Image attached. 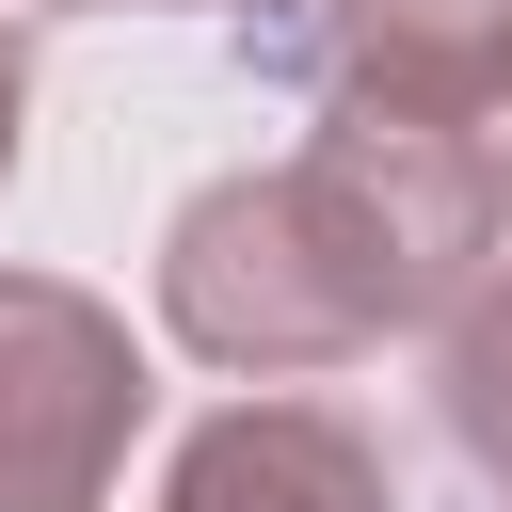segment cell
Listing matches in <instances>:
<instances>
[{"label":"cell","mask_w":512,"mask_h":512,"mask_svg":"<svg viewBox=\"0 0 512 512\" xmlns=\"http://www.w3.org/2000/svg\"><path fill=\"white\" fill-rule=\"evenodd\" d=\"M480 128H496V160H512V48H496V96H480Z\"/></svg>","instance_id":"8"},{"label":"cell","mask_w":512,"mask_h":512,"mask_svg":"<svg viewBox=\"0 0 512 512\" xmlns=\"http://www.w3.org/2000/svg\"><path fill=\"white\" fill-rule=\"evenodd\" d=\"M16 144H32V48H16V16H0V192H16Z\"/></svg>","instance_id":"7"},{"label":"cell","mask_w":512,"mask_h":512,"mask_svg":"<svg viewBox=\"0 0 512 512\" xmlns=\"http://www.w3.org/2000/svg\"><path fill=\"white\" fill-rule=\"evenodd\" d=\"M144 432V352L96 288L0 272V512H112Z\"/></svg>","instance_id":"2"},{"label":"cell","mask_w":512,"mask_h":512,"mask_svg":"<svg viewBox=\"0 0 512 512\" xmlns=\"http://www.w3.org/2000/svg\"><path fill=\"white\" fill-rule=\"evenodd\" d=\"M512 48V0H304L272 80L304 96H400V112H480Z\"/></svg>","instance_id":"3"},{"label":"cell","mask_w":512,"mask_h":512,"mask_svg":"<svg viewBox=\"0 0 512 512\" xmlns=\"http://www.w3.org/2000/svg\"><path fill=\"white\" fill-rule=\"evenodd\" d=\"M512 240V160L480 112L320 96L288 160L208 176L160 224V336L224 384H320L384 336H432Z\"/></svg>","instance_id":"1"},{"label":"cell","mask_w":512,"mask_h":512,"mask_svg":"<svg viewBox=\"0 0 512 512\" xmlns=\"http://www.w3.org/2000/svg\"><path fill=\"white\" fill-rule=\"evenodd\" d=\"M128 16H224V32L256 48V64H272V48L304 32V0H128Z\"/></svg>","instance_id":"6"},{"label":"cell","mask_w":512,"mask_h":512,"mask_svg":"<svg viewBox=\"0 0 512 512\" xmlns=\"http://www.w3.org/2000/svg\"><path fill=\"white\" fill-rule=\"evenodd\" d=\"M432 448L464 512H512V272H480L432 320Z\"/></svg>","instance_id":"5"},{"label":"cell","mask_w":512,"mask_h":512,"mask_svg":"<svg viewBox=\"0 0 512 512\" xmlns=\"http://www.w3.org/2000/svg\"><path fill=\"white\" fill-rule=\"evenodd\" d=\"M160 512H384V448L336 400H224L176 448Z\"/></svg>","instance_id":"4"}]
</instances>
